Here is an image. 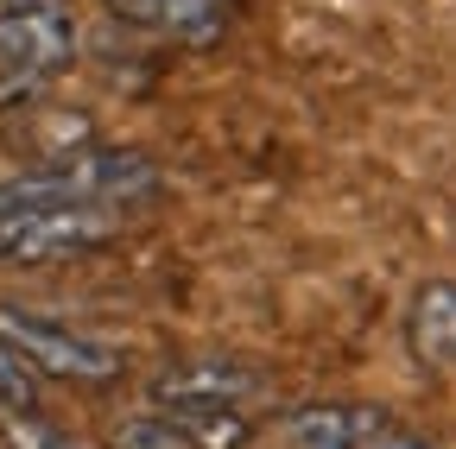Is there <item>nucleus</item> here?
I'll return each instance as SVG.
<instances>
[{
    "mask_svg": "<svg viewBox=\"0 0 456 449\" xmlns=\"http://www.w3.org/2000/svg\"><path fill=\"white\" fill-rule=\"evenodd\" d=\"M165 196V172L140 152L83 146L0 184V266H45L108 247Z\"/></svg>",
    "mask_w": 456,
    "mask_h": 449,
    "instance_id": "1",
    "label": "nucleus"
},
{
    "mask_svg": "<svg viewBox=\"0 0 456 449\" xmlns=\"http://www.w3.org/2000/svg\"><path fill=\"white\" fill-rule=\"evenodd\" d=\"M77 64L70 0H0V115H26Z\"/></svg>",
    "mask_w": 456,
    "mask_h": 449,
    "instance_id": "2",
    "label": "nucleus"
},
{
    "mask_svg": "<svg viewBox=\"0 0 456 449\" xmlns=\"http://www.w3.org/2000/svg\"><path fill=\"white\" fill-rule=\"evenodd\" d=\"M0 342H7L38 380H64V386H108L121 380V349L95 342V335L70 329V323H51L38 310H20V304H0Z\"/></svg>",
    "mask_w": 456,
    "mask_h": 449,
    "instance_id": "3",
    "label": "nucleus"
},
{
    "mask_svg": "<svg viewBox=\"0 0 456 449\" xmlns=\"http://www.w3.org/2000/svg\"><path fill=\"white\" fill-rule=\"evenodd\" d=\"M248 418L241 412H134L108 430V449H241Z\"/></svg>",
    "mask_w": 456,
    "mask_h": 449,
    "instance_id": "4",
    "label": "nucleus"
},
{
    "mask_svg": "<svg viewBox=\"0 0 456 449\" xmlns=\"http://www.w3.org/2000/svg\"><path fill=\"white\" fill-rule=\"evenodd\" d=\"M102 7L134 26V32H152L165 44H184V51H203L228 32V13L235 0H102Z\"/></svg>",
    "mask_w": 456,
    "mask_h": 449,
    "instance_id": "5",
    "label": "nucleus"
},
{
    "mask_svg": "<svg viewBox=\"0 0 456 449\" xmlns=\"http://www.w3.org/2000/svg\"><path fill=\"white\" fill-rule=\"evenodd\" d=\"M254 392H260L254 367L191 361V367H171V373L152 380V405H165V412H241Z\"/></svg>",
    "mask_w": 456,
    "mask_h": 449,
    "instance_id": "6",
    "label": "nucleus"
},
{
    "mask_svg": "<svg viewBox=\"0 0 456 449\" xmlns=\"http://www.w3.org/2000/svg\"><path fill=\"white\" fill-rule=\"evenodd\" d=\"M406 335H412V355L425 367L456 373V285H450V278L419 285V298L406 310Z\"/></svg>",
    "mask_w": 456,
    "mask_h": 449,
    "instance_id": "7",
    "label": "nucleus"
},
{
    "mask_svg": "<svg viewBox=\"0 0 456 449\" xmlns=\"http://www.w3.org/2000/svg\"><path fill=\"white\" fill-rule=\"evenodd\" d=\"M279 449H355V418L336 412V405H311L298 418H285Z\"/></svg>",
    "mask_w": 456,
    "mask_h": 449,
    "instance_id": "8",
    "label": "nucleus"
},
{
    "mask_svg": "<svg viewBox=\"0 0 456 449\" xmlns=\"http://www.w3.org/2000/svg\"><path fill=\"white\" fill-rule=\"evenodd\" d=\"M0 449H83L64 424H51L38 405H0Z\"/></svg>",
    "mask_w": 456,
    "mask_h": 449,
    "instance_id": "9",
    "label": "nucleus"
},
{
    "mask_svg": "<svg viewBox=\"0 0 456 449\" xmlns=\"http://www.w3.org/2000/svg\"><path fill=\"white\" fill-rule=\"evenodd\" d=\"M32 399H38V373L0 342V405H32Z\"/></svg>",
    "mask_w": 456,
    "mask_h": 449,
    "instance_id": "10",
    "label": "nucleus"
}]
</instances>
